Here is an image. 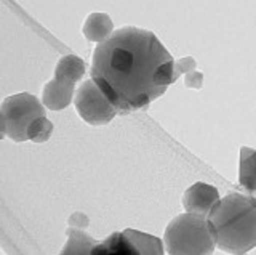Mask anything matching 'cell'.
Segmentation results:
<instances>
[{"instance_id":"cell-1","label":"cell","mask_w":256,"mask_h":255,"mask_svg":"<svg viewBox=\"0 0 256 255\" xmlns=\"http://www.w3.org/2000/svg\"><path fill=\"white\" fill-rule=\"evenodd\" d=\"M174 63L154 33L125 26L94 49L92 79L125 116L146 109L176 82Z\"/></svg>"},{"instance_id":"cell-2","label":"cell","mask_w":256,"mask_h":255,"mask_svg":"<svg viewBox=\"0 0 256 255\" xmlns=\"http://www.w3.org/2000/svg\"><path fill=\"white\" fill-rule=\"evenodd\" d=\"M214 244L230 255H245L256 247V199L230 193L208 215Z\"/></svg>"},{"instance_id":"cell-3","label":"cell","mask_w":256,"mask_h":255,"mask_svg":"<svg viewBox=\"0 0 256 255\" xmlns=\"http://www.w3.org/2000/svg\"><path fill=\"white\" fill-rule=\"evenodd\" d=\"M164 244L168 255H212L216 245L208 220L194 213H181L168 223Z\"/></svg>"},{"instance_id":"cell-4","label":"cell","mask_w":256,"mask_h":255,"mask_svg":"<svg viewBox=\"0 0 256 255\" xmlns=\"http://www.w3.org/2000/svg\"><path fill=\"white\" fill-rule=\"evenodd\" d=\"M40 117H45V108L30 93L13 95L2 103L4 135L16 143L29 140L30 127Z\"/></svg>"},{"instance_id":"cell-5","label":"cell","mask_w":256,"mask_h":255,"mask_svg":"<svg viewBox=\"0 0 256 255\" xmlns=\"http://www.w3.org/2000/svg\"><path fill=\"white\" fill-rule=\"evenodd\" d=\"M74 105L80 117L86 124L100 127L109 124L116 117L117 109L93 79L85 81L76 92Z\"/></svg>"},{"instance_id":"cell-6","label":"cell","mask_w":256,"mask_h":255,"mask_svg":"<svg viewBox=\"0 0 256 255\" xmlns=\"http://www.w3.org/2000/svg\"><path fill=\"white\" fill-rule=\"evenodd\" d=\"M220 194L218 189L206 183L197 181L184 193L182 205L186 209V213H194L198 217L208 218V215L213 210V207L218 204Z\"/></svg>"},{"instance_id":"cell-7","label":"cell","mask_w":256,"mask_h":255,"mask_svg":"<svg viewBox=\"0 0 256 255\" xmlns=\"http://www.w3.org/2000/svg\"><path fill=\"white\" fill-rule=\"evenodd\" d=\"M74 89L76 84L54 77L53 81L46 82V85L44 87V105L52 111H61L68 108L72 103V98H74Z\"/></svg>"},{"instance_id":"cell-8","label":"cell","mask_w":256,"mask_h":255,"mask_svg":"<svg viewBox=\"0 0 256 255\" xmlns=\"http://www.w3.org/2000/svg\"><path fill=\"white\" fill-rule=\"evenodd\" d=\"M238 183L248 193V196L256 199V149L252 148L240 149Z\"/></svg>"},{"instance_id":"cell-9","label":"cell","mask_w":256,"mask_h":255,"mask_svg":"<svg viewBox=\"0 0 256 255\" xmlns=\"http://www.w3.org/2000/svg\"><path fill=\"white\" fill-rule=\"evenodd\" d=\"M84 34L90 42L102 44L114 34V25L109 15L106 13H92L84 25Z\"/></svg>"},{"instance_id":"cell-10","label":"cell","mask_w":256,"mask_h":255,"mask_svg":"<svg viewBox=\"0 0 256 255\" xmlns=\"http://www.w3.org/2000/svg\"><path fill=\"white\" fill-rule=\"evenodd\" d=\"M66 234L68 241L60 255H93V247L98 244V241L88 236L84 229L69 228Z\"/></svg>"},{"instance_id":"cell-11","label":"cell","mask_w":256,"mask_h":255,"mask_svg":"<svg viewBox=\"0 0 256 255\" xmlns=\"http://www.w3.org/2000/svg\"><path fill=\"white\" fill-rule=\"evenodd\" d=\"M85 74V63L82 58L76 57V55H66L62 57L54 69V77L64 79L72 84H77Z\"/></svg>"},{"instance_id":"cell-12","label":"cell","mask_w":256,"mask_h":255,"mask_svg":"<svg viewBox=\"0 0 256 255\" xmlns=\"http://www.w3.org/2000/svg\"><path fill=\"white\" fill-rule=\"evenodd\" d=\"M52 133H53V124L48 121L45 116V117L37 119V121L32 124L29 130V140L34 143H45L52 137Z\"/></svg>"},{"instance_id":"cell-13","label":"cell","mask_w":256,"mask_h":255,"mask_svg":"<svg viewBox=\"0 0 256 255\" xmlns=\"http://www.w3.org/2000/svg\"><path fill=\"white\" fill-rule=\"evenodd\" d=\"M196 69V60L194 58H181L180 61L174 63V77L178 79L180 76L182 74H188V73H192V71Z\"/></svg>"},{"instance_id":"cell-14","label":"cell","mask_w":256,"mask_h":255,"mask_svg":"<svg viewBox=\"0 0 256 255\" xmlns=\"http://www.w3.org/2000/svg\"><path fill=\"white\" fill-rule=\"evenodd\" d=\"M88 226V217L82 212H76L70 215L69 218V228L74 229H85Z\"/></svg>"},{"instance_id":"cell-15","label":"cell","mask_w":256,"mask_h":255,"mask_svg":"<svg viewBox=\"0 0 256 255\" xmlns=\"http://www.w3.org/2000/svg\"><path fill=\"white\" fill-rule=\"evenodd\" d=\"M184 82L189 87V89H196L198 90L204 84V74L197 73V71H192V73H188L186 77H184Z\"/></svg>"}]
</instances>
